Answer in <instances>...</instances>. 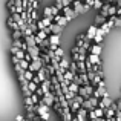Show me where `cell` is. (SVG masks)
<instances>
[{"label": "cell", "instance_id": "obj_41", "mask_svg": "<svg viewBox=\"0 0 121 121\" xmlns=\"http://www.w3.org/2000/svg\"><path fill=\"white\" fill-rule=\"evenodd\" d=\"M117 17H120V15H121V8H117Z\"/></svg>", "mask_w": 121, "mask_h": 121}, {"label": "cell", "instance_id": "obj_8", "mask_svg": "<svg viewBox=\"0 0 121 121\" xmlns=\"http://www.w3.org/2000/svg\"><path fill=\"white\" fill-rule=\"evenodd\" d=\"M35 77L39 78L40 83H43L44 80H48V78H49V77H48V74H46V69H44V68H41L39 72H35Z\"/></svg>", "mask_w": 121, "mask_h": 121}, {"label": "cell", "instance_id": "obj_16", "mask_svg": "<svg viewBox=\"0 0 121 121\" xmlns=\"http://www.w3.org/2000/svg\"><path fill=\"white\" fill-rule=\"evenodd\" d=\"M6 25H8V28L12 31V32H14V31H18V26L15 25V22L12 20V17H11V15H9V17H8V20H6Z\"/></svg>", "mask_w": 121, "mask_h": 121}, {"label": "cell", "instance_id": "obj_13", "mask_svg": "<svg viewBox=\"0 0 121 121\" xmlns=\"http://www.w3.org/2000/svg\"><path fill=\"white\" fill-rule=\"evenodd\" d=\"M89 51H91V55L100 57V54H101V46H100V44H92V46L89 48Z\"/></svg>", "mask_w": 121, "mask_h": 121}, {"label": "cell", "instance_id": "obj_4", "mask_svg": "<svg viewBox=\"0 0 121 121\" xmlns=\"http://www.w3.org/2000/svg\"><path fill=\"white\" fill-rule=\"evenodd\" d=\"M113 101H112V98L110 97H104V98H101L100 101H98V109H101V110H104V109H107V107H110V104H112Z\"/></svg>", "mask_w": 121, "mask_h": 121}, {"label": "cell", "instance_id": "obj_27", "mask_svg": "<svg viewBox=\"0 0 121 121\" xmlns=\"http://www.w3.org/2000/svg\"><path fill=\"white\" fill-rule=\"evenodd\" d=\"M98 29H100V31H101V34H103V35H104V37H106V35H107V34H109V32H110V29H107V26H106V25H101V26H100V28H98Z\"/></svg>", "mask_w": 121, "mask_h": 121}, {"label": "cell", "instance_id": "obj_29", "mask_svg": "<svg viewBox=\"0 0 121 121\" xmlns=\"http://www.w3.org/2000/svg\"><path fill=\"white\" fill-rule=\"evenodd\" d=\"M92 6H94L97 11H100L101 6H103V2H100V0H94V5H92Z\"/></svg>", "mask_w": 121, "mask_h": 121}, {"label": "cell", "instance_id": "obj_32", "mask_svg": "<svg viewBox=\"0 0 121 121\" xmlns=\"http://www.w3.org/2000/svg\"><path fill=\"white\" fill-rule=\"evenodd\" d=\"M35 35H37V37H39V39H40V40H48V35H46V34H44V32H43V31H39V32H37V34H35Z\"/></svg>", "mask_w": 121, "mask_h": 121}, {"label": "cell", "instance_id": "obj_15", "mask_svg": "<svg viewBox=\"0 0 121 121\" xmlns=\"http://www.w3.org/2000/svg\"><path fill=\"white\" fill-rule=\"evenodd\" d=\"M112 5V3H103V6H101V9L98 11V14L101 15V17L107 18V9H109V6Z\"/></svg>", "mask_w": 121, "mask_h": 121}, {"label": "cell", "instance_id": "obj_37", "mask_svg": "<svg viewBox=\"0 0 121 121\" xmlns=\"http://www.w3.org/2000/svg\"><path fill=\"white\" fill-rule=\"evenodd\" d=\"M87 115H89V120H91V121H95V120H97V117H95L94 110H91V112H87Z\"/></svg>", "mask_w": 121, "mask_h": 121}, {"label": "cell", "instance_id": "obj_5", "mask_svg": "<svg viewBox=\"0 0 121 121\" xmlns=\"http://www.w3.org/2000/svg\"><path fill=\"white\" fill-rule=\"evenodd\" d=\"M41 68H43L41 61H40V60H37V61H31V63H29V68H28V71L32 72V74H35V72H39Z\"/></svg>", "mask_w": 121, "mask_h": 121}, {"label": "cell", "instance_id": "obj_33", "mask_svg": "<svg viewBox=\"0 0 121 121\" xmlns=\"http://www.w3.org/2000/svg\"><path fill=\"white\" fill-rule=\"evenodd\" d=\"M72 101H74V103H78V104L81 106V104H83V101H84V100H83V98L80 97V95H75V97H74V100H72Z\"/></svg>", "mask_w": 121, "mask_h": 121}, {"label": "cell", "instance_id": "obj_38", "mask_svg": "<svg viewBox=\"0 0 121 121\" xmlns=\"http://www.w3.org/2000/svg\"><path fill=\"white\" fill-rule=\"evenodd\" d=\"M14 69H15V72H17V74H23V72H25V71H23V69H22L18 65H14Z\"/></svg>", "mask_w": 121, "mask_h": 121}, {"label": "cell", "instance_id": "obj_30", "mask_svg": "<svg viewBox=\"0 0 121 121\" xmlns=\"http://www.w3.org/2000/svg\"><path fill=\"white\" fill-rule=\"evenodd\" d=\"M31 101H32V104H34V106H37V104H39V101H40V98L37 97L35 94H32V95H31Z\"/></svg>", "mask_w": 121, "mask_h": 121}, {"label": "cell", "instance_id": "obj_44", "mask_svg": "<svg viewBox=\"0 0 121 121\" xmlns=\"http://www.w3.org/2000/svg\"><path fill=\"white\" fill-rule=\"evenodd\" d=\"M115 8H121V0H120V2H117V5H115Z\"/></svg>", "mask_w": 121, "mask_h": 121}, {"label": "cell", "instance_id": "obj_20", "mask_svg": "<svg viewBox=\"0 0 121 121\" xmlns=\"http://www.w3.org/2000/svg\"><path fill=\"white\" fill-rule=\"evenodd\" d=\"M54 55H55V58H57V60H60V58H63V57H65V51H63L61 48L58 46L55 51H54Z\"/></svg>", "mask_w": 121, "mask_h": 121}, {"label": "cell", "instance_id": "obj_22", "mask_svg": "<svg viewBox=\"0 0 121 121\" xmlns=\"http://www.w3.org/2000/svg\"><path fill=\"white\" fill-rule=\"evenodd\" d=\"M115 14H117V8H115V5H110V6H109V9H107V15H109V17H115Z\"/></svg>", "mask_w": 121, "mask_h": 121}, {"label": "cell", "instance_id": "obj_42", "mask_svg": "<svg viewBox=\"0 0 121 121\" xmlns=\"http://www.w3.org/2000/svg\"><path fill=\"white\" fill-rule=\"evenodd\" d=\"M117 107L121 110V97H120V100H118V103H117Z\"/></svg>", "mask_w": 121, "mask_h": 121}, {"label": "cell", "instance_id": "obj_18", "mask_svg": "<svg viewBox=\"0 0 121 121\" xmlns=\"http://www.w3.org/2000/svg\"><path fill=\"white\" fill-rule=\"evenodd\" d=\"M106 22H107V18L101 17L100 14H97V15H95V18H94V25H104Z\"/></svg>", "mask_w": 121, "mask_h": 121}, {"label": "cell", "instance_id": "obj_28", "mask_svg": "<svg viewBox=\"0 0 121 121\" xmlns=\"http://www.w3.org/2000/svg\"><path fill=\"white\" fill-rule=\"evenodd\" d=\"M84 87V91H86V94L89 95V97H92V94H94V87H92L91 84H87V86H83Z\"/></svg>", "mask_w": 121, "mask_h": 121}, {"label": "cell", "instance_id": "obj_31", "mask_svg": "<svg viewBox=\"0 0 121 121\" xmlns=\"http://www.w3.org/2000/svg\"><path fill=\"white\" fill-rule=\"evenodd\" d=\"M37 6H39V3H37L35 0H31L29 5H28V9H37Z\"/></svg>", "mask_w": 121, "mask_h": 121}, {"label": "cell", "instance_id": "obj_14", "mask_svg": "<svg viewBox=\"0 0 121 121\" xmlns=\"http://www.w3.org/2000/svg\"><path fill=\"white\" fill-rule=\"evenodd\" d=\"M87 61L91 63L92 66H98V65H103V63H101V58H100V57H97V55H89Z\"/></svg>", "mask_w": 121, "mask_h": 121}, {"label": "cell", "instance_id": "obj_9", "mask_svg": "<svg viewBox=\"0 0 121 121\" xmlns=\"http://www.w3.org/2000/svg\"><path fill=\"white\" fill-rule=\"evenodd\" d=\"M95 32H97V26H95V25H91L89 29H87V32H86V39L87 40H94Z\"/></svg>", "mask_w": 121, "mask_h": 121}, {"label": "cell", "instance_id": "obj_1", "mask_svg": "<svg viewBox=\"0 0 121 121\" xmlns=\"http://www.w3.org/2000/svg\"><path fill=\"white\" fill-rule=\"evenodd\" d=\"M54 101H55V97H54V94H52V92H48V94H44L43 97L40 98L39 104H44V106H48L49 109H52ZM39 104H37V106H39Z\"/></svg>", "mask_w": 121, "mask_h": 121}, {"label": "cell", "instance_id": "obj_3", "mask_svg": "<svg viewBox=\"0 0 121 121\" xmlns=\"http://www.w3.org/2000/svg\"><path fill=\"white\" fill-rule=\"evenodd\" d=\"M71 6H72V9H74V11L77 12L78 15H80V14H84V12L89 9L87 6H86V5H83L81 2H72V5H71Z\"/></svg>", "mask_w": 121, "mask_h": 121}, {"label": "cell", "instance_id": "obj_19", "mask_svg": "<svg viewBox=\"0 0 121 121\" xmlns=\"http://www.w3.org/2000/svg\"><path fill=\"white\" fill-rule=\"evenodd\" d=\"M77 95H80V97L83 98V100H89V95L86 94V91H84V87H83V86H80V87H78V92H77Z\"/></svg>", "mask_w": 121, "mask_h": 121}, {"label": "cell", "instance_id": "obj_35", "mask_svg": "<svg viewBox=\"0 0 121 121\" xmlns=\"http://www.w3.org/2000/svg\"><path fill=\"white\" fill-rule=\"evenodd\" d=\"M104 25L107 26V29H112V28H113V18L110 17V18H109V20H107V22H106Z\"/></svg>", "mask_w": 121, "mask_h": 121}, {"label": "cell", "instance_id": "obj_45", "mask_svg": "<svg viewBox=\"0 0 121 121\" xmlns=\"http://www.w3.org/2000/svg\"><path fill=\"white\" fill-rule=\"evenodd\" d=\"M95 121H106V120H104V118H97Z\"/></svg>", "mask_w": 121, "mask_h": 121}, {"label": "cell", "instance_id": "obj_40", "mask_svg": "<svg viewBox=\"0 0 121 121\" xmlns=\"http://www.w3.org/2000/svg\"><path fill=\"white\" fill-rule=\"evenodd\" d=\"M15 121H25V117L23 115H17L15 117Z\"/></svg>", "mask_w": 121, "mask_h": 121}, {"label": "cell", "instance_id": "obj_12", "mask_svg": "<svg viewBox=\"0 0 121 121\" xmlns=\"http://www.w3.org/2000/svg\"><path fill=\"white\" fill-rule=\"evenodd\" d=\"M49 110L51 109L48 106H44V104H39V106H37V112L35 113L40 117V115H44V113H49Z\"/></svg>", "mask_w": 121, "mask_h": 121}, {"label": "cell", "instance_id": "obj_36", "mask_svg": "<svg viewBox=\"0 0 121 121\" xmlns=\"http://www.w3.org/2000/svg\"><path fill=\"white\" fill-rule=\"evenodd\" d=\"M43 14H44V17H52V14H51V8H49V6H46V8H44Z\"/></svg>", "mask_w": 121, "mask_h": 121}, {"label": "cell", "instance_id": "obj_43", "mask_svg": "<svg viewBox=\"0 0 121 121\" xmlns=\"http://www.w3.org/2000/svg\"><path fill=\"white\" fill-rule=\"evenodd\" d=\"M32 121H41V120H40V117H39V115H35V117H34V120H32Z\"/></svg>", "mask_w": 121, "mask_h": 121}, {"label": "cell", "instance_id": "obj_17", "mask_svg": "<svg viewBox=\"0 0 121 121\" xmlns=\"http://www.w3.org/2000/svg\"><path fill=\"white\" fill-rule=\"evenodd\" d=\"M103 39H104V35L101 34V31L97 28V32H95V37H94V40H95V44H100L101 41H103Z\"/></svg>", "mask_w": 121, "mask_h": 121}, {"label": "cell", "instance_id": "obj_21", "mask_svg": "<svg viewBox=\"0 0 121 121\" xmlns=\"http://www.w3.org/2000/svg\"><path fill=\"white\" fill-rule=\"evenodd\" d=\"M6 8L9 9V12H11V15L17 12V9H15V5H14V2H12V0H9V2L6 3Z\"/></svg>", "mask_w": 121, "mask_h": 121}, {"label": "cell", "instance_id": "obj_39", "mask_svg": "<svg viewBox=\"0 0 121 121\" xmlns=\"http://www.w3.org/2000/svg\"><path fill=\"white\" fill-rule=\"evenodd\" d=\"M32 104V101H31V97L29 98H25V106H31Z\"/></svg>", "mask_w": 121, "mask_h": 121}, {"label": "cell", "instance_id": "obj_2", "mask_svg": "<svg viewBox=\"0 0 121 121\" xmlns=\"http://www.w3.org/2000/svg\"><path fill=\"white\" fill-rule=\"evenodd\" d=\"M61 11H63V14H65V15H63V17H65V18H66V20H68V22L74 20L75 17H78V14H77V12L74 11V9H72V6H69V8H63Z\"/></svg>", "mask_w": 121, "mask_h": 121}, {"label": "cell", "instance_id": "obj_24", "mask_svg": "<svg viewBox=\"0 0 121 121\" xmlns=\"http://www.w3.org/2000/svg\"><path fill=\"white\" fill-rule=\"evenodd\" d=\"M89 103H91V106L92 107H94V109H97V107H98V101H100V100H97V98H94V97H91V98H89Z\"/></svg>", "mask_w": 121, "mask_h": 121}, {"label": "cell", "instance_id": "obj_11", "mask_svg": "<svg viewBox=\"0 0 121 121\" xmlns=\"http://www.w3.org/2000/svg\"><path fill=\"white\" fill-rule=\"evenodd\" d=\"M86 117H87V110H84L83 107H80L78 109V112H77V121H86Z\"/></svg>", "mask_w": 121, "mask_h": 121}, {"label": "cell", "instance_id": "obj_34", "mask_svg": "<svg viewBox=\"0 0 121 121\" xmlns=\"http://www.w3.org/2000/svg\"><path fill=\"white\" fill-rule=\"evenodd\" d=\"M54 8H57V9H58V11H61V9H63L61 0H55V3H54Z\"/></svg>", "mask_w": 121, "mask_h": 121}, {"label": "cell", "instance_id": "obj_6", "mask_svg": "<svg viewBox=\"0 0 121 121\" xmlns=\"http://www.w3.org/2000/svg\"><path fill=\"white\" fill-rule=\"evenodd\" d=\"M39 87L41 89L43 95H44V94H48V92H51V80H49V78H48V80H44L43 83H40Z\"/></svg>", "mask_w": 121, "mask_h": 121}, {"label": "cell", "instance_id": "obj_26", "mask_svg": "<svg viewBox=\"0 0 121 121\" xmlns=\"http://www.w3.org/2000/svg\"><path fill=\"white\" fill-rule=\"evenodd\" d=\"M18 66H20L23 71H28V68H29V63L25 61V60H20V61H18Z\"/></svg>", "mask_w": 121, "mask_h": 121}, {"label": "cell", "instance_id": "obj_10", "mask_svg": "<svg viewBox=\"0 0 121 121\" xmlns=\"http://www.w3.org/2000/svg\"><path fill=\"white\" fill-rule=\"evenodd\" d=\"M48 41H49L51 46H60V35H52V34H51V35L48 37Z\"/></svg>", "mask_w": 121, "mask_h": 121}, {"label": "cell", "instance_id": "obj_23", "mask_svg": "<svg viewBox=\"0 0 121 121\" xmlns=\"http://www.w3.org/2000/svg\"><path fill=\"white\" fill-rule=\"evenodd\" d=\"M22 39H23V34L20 31H14L12 32V40H22Z\"/></svg>", "mask_w": 121, "mask_h": 121}, {"label": "cell", "instance_id": "obj_46", "mask_svg": "<svg viewBox=\"0 0 121 121\" xmlns=\"http://www.w3.org/2000/svg\"><path fill=\"white\" fill-rule=\"evenodd\" d=\"M118 18H120V20H121V15H120V17H118Z\"/></svg>", "mask_w": 121, "mask_h": 121}, {"label": "cell", "instance_id": "obj_7", "mask_svg": "<svg viewBox=\"0 0 121 121\" xmlns=\"http://www.w3.org/2000/svg\"><path fill=\"white\" fill-rule=\"evenodd\" d=\"M49 31H51L52 35H60V37H61V32H63V29L58 26V25H55V23H52L49 26Z\"/></svg>", "mask_w": 121, "mask_h": 121}, {"label": "cell", "instance_id": "obj_25", "mask_svg": "<svg viewBox=\"0 0 121 121\" xmlns=\"http://www.w3.org/2000/svg\"><path fill=\"white\" fill-rule=\"evenodd\" d=\"M94 113H95V117L97 118H104V110H101V109H94Z\"/></svg>", "mask_w": 121, "mask_h": 121}]
</instances>
